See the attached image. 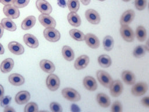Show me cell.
Segmentation results:
<instances>
[{"label": "cell", "mask_w": 149, "mask_h": 112, "mask_svg": "<svg viewBox=\"0 0 149 112\" xmlns=\"http://www.w3.org/2000/svg\"><path fill=\"white\" fill-rule=\"evenodd\" d=\"M136 36L137 40L140 42H143L146 40L147 37V32L144 26H139L136 28Z\"/></svg>", "instance_id": "obj_29"}, {"label": "cell", "mask_w": 149, "mask_h": 112, "mask_svg": "<svg viewBox=\"0 0 149 112\" xmlns=\"http://www.w3.org/2000/svg\"><path fill=\"white\" fill-rule=\"evenodd\" d=\"M110 93L113 97H118L121 94L123 91V84L119 80L112 81L109 86Z\"/></svg>", "instance_id": "obj_9"}, {"label": "cell", "mask_w": 149, "mask_h": 112, "mask_svg": "<svg viewBox=\"0 0 149 112\" xmlns=\"http://www.w3.org/2000/svg\"><path fill=\"white\" fill-rule=\"evenodd\" d=\"M122 37L127 42H132L135 37L133 30L128 25H122L120 29Z\"/></svg>", "instance_id": "obj_5"}, {"label": "cell", "mask_w": 149, "mask_h": 112, "mask_svg": "<svg viewBox=\"0 0 149 112\" xmlns=\"http://www.w3.org/2000/svg\"><path fill=\"white\" fill-rule=\"evenodd\" d=\"M25 112H36L38 111V105L34 102H30L24 107Z\"/></svg>", "instance_id": "obj_34"}, {"label": "cell", "mask_w": 149, "mask_h": 112, "mask_svg": "<svg viewBox=\"0 0 149 112\" xmlns=\"http://www.w3.org/2000/svg\"><path fill=\"white\" fill-rule=\"evenodd\" d=\"M36 22V19L34 16H29L26 18L22 22L21 27L23 30H29L32 28Z\"/></svg>", "instance_id": "obj_25"}, {"label": "cell", "mask_w": 149, "mask_h": 112, "mask_svg": "<svg viewBox=\"0 0 149 112\" xmlns=\"http://www.w3.org/2000/svg\"><path fill=\"white\" fill-rule=\"evenodd\" d=\"M122 79L123 82L128 85H132L134 84L136 81V78L133 73L130 71H124L122 74Z\"/></svg>", "instance_id": "obj_23"}, {"label": "cell", "mask_w": 149, "mask_h": 112, "mask_svg": "<svg viewBox=\"0 0 149 112\" xmlns=\"http://www.w3.org/2000/svg\"><path fill=\"white\" fill-rule=\"evenodd\" d=\"M23 41L28 47L32 48H37L39 45L37 38L31 34H25L23 36Z\"/></svg>", "instance_id": "obj_16"}, {"label": "cell", "mask_w": 149, "mask_h": 112, "mask_svg": "<svg viewBox=\"0 0 149 112\" xmlns=\"http://www.w3.org/2000/svg\"><path fill=\"white\" fill-rule=\"evenodd\" d=\"M68 20L70 24L74 27H79L81 24L80 17L74 12H70L68 13Z\"/></svg>", "instance_id": "obj_24"}, {"label": "cell", "mask_w": 149, "mask_h": 112, "mask_svg": "<svg viewBox=\"0 0 149 112\" xmlns=\"http://www.w3.org/2000/svg\"><path fill=\"white\" fill-rule=\"evenodd\" d=\"M3 32H4V28L3 27L1 23H0V38L2 37L3 34Z\"/></svg>", "instance_id": "obj_45"}, {"label": "cell", "mask_w": 149, "mask_h": 112, "mask_svg": "<svg viewBox=\"0 0 149 112\" xmlns=\"http://www.w3.org/2000/svg\"><path fill=\"white\" fill-rule=\"evenodd\" d=\"M1 24L2 25L3 27L9 31L13 32L15 31L16 29V24L9 18H3L1 20Z\"/></svg>", "instance_id": "obj_27"}, {"label": "cell", "mask_w": 149, "mask_h": 112, "mask_svg": "<svg viewBox=\"0 0 149 112\" xmlns=\"http://www.w3.org/2000/svg\"><path fill=\"white\" fill-rule=\"evenodd\" d=\"M135 17V13L132 9L126 10L123 13L120 17V23L122 25H129L134 19Z\"/></svg>", "instance_id": "obj_13"}, {"label": "cell", "mask_w": 149, "mask_h": 112, "mask_svg": "<svg viewBox=\"0 0 149 112\" xmlns=\"http://www.w3.org/2000/svg\"><path fill=\"white\" fill-rule=\"evenodd\" d=\"M14 61L12 58H8L4 60L1 64L0 69L3 73H8L13 68Z\"/></svg>", "instance_id": "obj_22"}, {"label": "cell", "mask_w": 149, "mask_h": 112, "mask_svg": "<svg viewBox=\"0 0 149 112\" xmlns=\"http://www.w3.org/2000/svg\"><path fill=\"white\" fill-rule=\"evenodd\" d=\"M9 82L14 86H20L24 83V77L19 74H12L8 77Z\"/></svg>", "instance_id": "obj_20"}, {"label": "cell", "mask_w": 149, "mask_h": 112, "mask_svg": "<svg viewBox=\"0 0 149 112\" xmlns=\"http://www.w3.org/2000/svg\"><path fill=\"white\" fill-rule=\"evenodd\" d=\"M98 1H104L105 0H98Z\"/></svg>", "instance_id": "obj_49"}, {"label": "cell", "mask_w": 149, "mask_h": 112, "mask_svg": "<svg viewBox=\"0 0 149 112\" xmlns=\"http://www.w3.org/2000/svg\"><path fill=\"white\" fill-rule=\"evenodd\" d=\"M3 111H15V110L14 108H13L12 107L6 106V107H5Z\"/></svg>", "instance_id": "obj_43"}, {"label": "cell", "mask_w": 149, "mask_h": 112, "mask_svg": "<svg viewBox=\"0 0 149 112\" xmlns=\"http://www.w3.org/2000/svg\"><path fill=\"white\" fill-rule=\"evenodd\" d=\"M4 48L3 46L0 43V54H3L4 53Z\"/></svg>", "instance_id": "obj_47"}, {"label": "cell", "mask_w": 149, "mask_h": 112, "mask_svg": "<svg viewBox=\"0 0 149 112\" xmlns=\"http://www.w3.org/2000/svg\"><path fill=\"white\" fill-rule=\"evenodd\" d=\"M14 0H0V2L4 5H13Z\"/></svg>", "instance_id": "obj_42"}, {"label": "cell", "mask_w": 149, "mask_h": 112, "mask_svg": "<svg viewBox=\"0 0 149 112\" xmlns=\"http://www.w3.org/2000/svg\"><path fill=\"white\" fill-rule=\"evenodd\" d=\"M4 94V89H3V87L2 86V85H1L0 84V100H1V99L3 97Z\"/></svg>", "instance_id": "obj_44"}, {"label": "cell", "mask_w": 149, "mask_h": 112, "mask_svg": "<svg viewBox=\"0 0 149 112\" xmlns=\"http://www.w3.org/2000/svg\"><path fill=\"white\" fill-rule=\"evenodd\" d=\"M84 40L87 45L91 48L96 49L100 46V40L98 37L92 33H87L85 35Z\"/></svg>", "instance_id": "obj_12"}, {"label": "cell", "mask_w": 149, "mask_h": 112, "mask_svg": "<svg viewBox=\"0 0 149 112\" xmlns=\"http://www.w3.org/2000/svg\"><path fill=\"white\" fill-rule=\"evenodd\" d=\"M98 62L102 68H108L111 66L112 61L110 57L107 54H102L98 57Z\"/></svg>", "instance_id": "obj_28"}, {"label": "cell", "mask_w": 149, "mask_h": 112, "mask_svg": "<svg viewBox=\"0 0 149 112\" xmlns=\"http://www.w3.org/2000/svg\"><path fill=\"white\" fill-rule=\"evenodd\" d=\"M111 111L112 112H122V106L119 101H115L113 103L111 108Z\"/></svg>", "instance_id": "obj_37"}, {"label": "cell", "mask_w": 149, "mask_h": 112, "mask_svg": "<svg viewBox=\"0 0 149 112\" xmlns=\"http://www.w3.org/2000/svg\"><path fill=\"white\" fill-rule=\"evenodd\" d=\"M141 103L143 106L148 108L149 107V97L146 96L143 97L141 100Z\"/></svg>", "instance_id": "obj_40"}, {"label": "cell", "mask_w": 149, "mask_h": 112, "mask_svg": "<svg viewBox=\"0 0 149 112\" xmlns=\"http://www.w3.org/2000/svg\"><path fill=\"white\" fill-rule=\"evenodd\" d=\"M62 94L64 98L70 102H78L81 99L79 93L74 89L70 88L63 89L62 90Z\"/></svg>", "instance_id": "obj_1"}, {"label": "cell", "mask_w": 149, "mask_h": 112, "mask_svg": "<svg viewBox=\"0 0 149 112\" xmlns=\"http://www.w3.org/2000/svg\"><path fill=\"white\" fill-rule=\"evenodd\" d=\"M11 99H12V97L10 96H3V97L0 100L1 106L2 107H5L6 106H8V104L11 102Z\"/></svg>", "instance_id": "obj_39"}, {"label": "cell", "mask_w": 149, "mask_h": 112, "mask_svg": "<svg viewBox=\"0 0 149 112\" xmlns=\"http://www.w3.org/2000/svg\"><path fill=\"white\" fill-rule=\"evenodd\" d=\"M122 1H125V2H129V1H130V0H122Z\"/></svg>", "instance_id": "obj_48"}, {"label": "cell", "mask_w": 149, "mask_h": 112, "mask_svg": "<svg viewBox=\"0 0 149 112\" xmlns=\"http://www.w3.org/2000/svg\"><path fill=\"white\" fill-rule=\"evenodd\" d=\"M89 61L90 59L87 55H81L75 60L74 66L77 70L83 69L88 65Z\"/></svg>", "instance_id": "obj_14"}, {"label": "cell", "mask_w": 149, "mask_h": 112, "mask_svg": "<svg viewBox=\"0 0 149 112\" xmlns=\"http://www.w3.org/2000/svg\"><path fill=\"white\" fill-rule=\"evenodd\" d=\"M36 5L37 9L42 14L49 15L52 12L51 5L45 0H37Z\"/></svg>", "instance_id": "obj_11"}, {"label": "cell", "mask_w": 149, "mask_h": 112, "mask_svg": "<svg viewBox=\"0 0 149 112\" xmlns=\"http://www.w3.org/2000/svg\"><path fill=\"white\" fill-rule=\"evenodd\" d=\"M146 51L144 45H139L134 48L133 54L134 57L141 58L145 55Z\"/></svg>", "instance_id": "obj_32"}, {"label": "cell", "mask_w": 149, "mask_h": 112, "mask_svg": "<svg viewBox=\"0 0 149 112\" xmlns=\"http://www.w3.org/2000/svg\"><path fill=\"white\" fill-rule=\"evenodd\" d=\"M8 47L9 50L15 55H21L24 52V48L23 46L16 41L9 42L8 45Z\"/></svg>", "instance_id": "obj_15"}, {"label": "cell", "mask_w": 149, "mask_h": 112, "mask_svg": "<svg viewBox=\"0 0 149 112\" xmlns=\"http://www.w3.org/2000/svg\"><path fill=\"white\" fill-rule=\"evenodd\" d=\"M50 110L53 112H62V108L60 104L57 102H52L49 105Z\"/></svg>", "instance_id": "obj_38"}, {"label": "cell", "mask_w": 149, "mask_h": 112, "mask_svg": "<svg viewBox=\"0 0 149 112\" xmlns=\"http://www.w3.org/2000/svg\"><path fill=\"white\" fill-rule=\"evenodd\" d=\"M134 5L137 10H144L147 5V0H135Z\"/></svg>", "instance_id": "obj_35"}, {"label": "cell", "mask_w": 149, "mask_h": 112, "mask_svg": "<svg viewBox=\"0 0 149 112\" xmlns=\"http://www.w3.org/2000/svg\"><path fill=\"white\" fill-rule=\"evenodd\" d=\"M67 6L70 12H76L79 9L80 3L79 0H68Z\"/></svg>", "instance_id": "obj_33"}, {"label": "cell", "mask_w": 149, "mask_h": 112, "mask_svg": "<svg viewBox=\"0 0 149 112\" xmlns=\"http://www.w3.org/2000/svg\"><path fill=\"white\" fill-rule=\"evenodd\" d=\"M114 45V40L112 36H107L104 37L103 40V46L104 49L107 51H111Z\"/></svg>", "instance_id": "obj_31"}, {"label": "cell", "mask_w": 149, "mask_h": 112, "mask_svg": "<svg viewBox=\"0 0 149 112\" xmlns=\"http://www.w3.org/2000/svg\"><path fill=\"white\" fill-rule=\"evenodd\" d=\"M30 0H14L13 5L17 8H22L26 6Z\"/></svg>", "instance_id": "obj_36"}, {"label": "cell", "mask_w": 149, "mask_h": 112, "mask_svg": "<svg viewBox=\"0 0 149 112\" xmlns=\"http://www.w3.org/2000/svg\"><path fill=\"white\" fill-rule=\"evenodd\" d=\"M4 14L9 19H17L20 16V11L19 8L13 5H4L3 8Z\"/></svg>", "instance_id": "obj_6"}, {"label": "cell", "mask_w": 149, "mask_h": 112, "mask_svg": "<svg viewBox=\"0 0 149 112\" xmlns=\"http://www.w3.org/2000/svg\"><path fill=\"white\" fill-rule=\"evenodd\" d=\"M30 99V94L28 91L19 92L15 96V102L18 104H23L28 102Z\"/></svg>", "instance_id": "obj_17"}, {"label": "cell", "mask_w": 149, "mask_h": 112, "mask_svg": "<svg viewBox=\"0 0 149 112\" xmlns=\"http://www.w3.org/2000/svg\"><path fill=\"white\" fill-rule=\"evenodd\" d=\"M85 16L88 22L93 24H97L100 22L99 13L93 9H88L85 12Z\"/></svg>", "instance_id": "obj_10"}, {"label": "cell", "mask_w": 149, "mask_h": 112, "mask_svg": "<svg viewBox=\"0 0 149 112\" xmlns=\"http://www.w3.org/2000/svg\"><path fill=\"white\" fill-rule=\"evenodd\" d=\"M97 78L99 82L105 88H109L112 82V79L110 75L106 71L99 70L96 73Z\"/></svg>", "instance_id": "obj_3"}, {"label": "cell", "mask_w": 149, "mask_h": 112, "mask_svg": "<svg viewBox=\"0 0 149 112\" xmlns=\"http://www.w3.org/2000/svg\"><path fill=\"white\" fill-rule=\"evenodd\" d=\"M148 90V85L146 82H140L134 84L131 89L133 95L135 96H141L144 94Z\"/></svg>", "instance_id": "obj_7"}, {"label": "cell", "mask_w": 149, "mask_h": 112, "mask_svg": "<svg viewBox=\"0 0 149 112\" xmlns=\"http://www.w3.org/2000/svg\"><path fill=\"white\" fill-rule=\"evenodd\" d=\"M45 38L52 43L58 41L61 38V34L58 30L53 27L45 28L43 32Z\"/></svg>", "instance_id": "obj_2"}, {"label": "cell", "mask_w": 149, "mask_h": 112, "mask_svg": "<svg viewBox=\"0 0 149 112\" xmlns=\"http://www.w3.org/2000/svg\"><path fill=\"white\" fill-rule=\"evenodd\" d=\"M69 34L72 38L76 41H81L84 40L85 35L84 33L79 30L73 29L69 31Z\"/></svg>", "instance_id": "obj_30"}, {"label": "cell", "mask_w": 149, "mask_h": 112, "mask_svg": "<svg viewBox=\"0 0 149 112\" xmlns=\"http://www.w3.org/2000/svg\"><path fill=\"white\" fill-rule=\"evenodd\" d=\"M96 100L98 104L102 107H108L111 104V100L108 96L103 93H100L97 95Z\"/></svg>", "instance_id": "obj_21"}, {"label": "cell", "mask_w": 149, "mask_h": 112, "mask_svg": "<svg viewBox=\"0 0 149 112\" xmlns=\"http://www.w3.org/2000/svg\"><path fill=\"white\" fill-rule=\"evenodd\" d=\"M38 20L40 23L45 28H48V27L55 28V27L56 26L55 20L49 15L42 14V13L41 14L38 16Z\"/></svg>", "instance_id": "obj_8"}, {"label": "cell", "mask_w": 149, "mask_h": 112, "mask_svg": "<svg viewBox=\"0 0 149 112\" xmlns=\"http://www.w3.org/2000/svg\"><path fill=\"white\" fill-rule=\"evenodd\" d=\"M57 4L59 6L62 8H65L67 6L66 0H57Z\"/></svg>", "instance_id": "obj_41"}, {"label": "cell", "mask_w": 149, "mask_h": 112, "mask_svg": "<svg viewBox=\"0 0 149 112\" xmlns=\"http://www.w3.org/2000/svg\"><path fill=\"white\" fill-rule=\"evenodd\" d=\"M40 66L43 71L48 74H52L55 69L54 64L48 60H42L40 62Z\"/></svg>", "instance_id": "obj_19"}, {"label": "cell", "mask_w": 149, "mask_h": 112, "mask_svg": "<svg viewBox=\"0 0 149 112\" xmlns=\"http://www.w3.org/2000/svg\"><path fill=\"white\" fill-rule=\"evenodd\" d=\"M62 54L63 58L68 61H71L74 58V53L73 50L68 46H64L62 47Z\"/></svg>", "instance_id": "obj_26"}, {"label": "cell", "mask_w": 149, "mask_h": 112, "mask_svg": "<svg viewBox=\"0 0 149 112\" xmlns=\"http://www.w3.org/2000/svg\"><path fill=\"white\" fill-rule=\"evenodd\" d=\"M46 85L51 91L56 90L60 86V80L57 75L51 74L46 79Z\"/></svg>", "instance_id": "obj_4"}, {"label": "cell", "mask_w": 149, "mask_h": 112, "mask_svg": "<svg viewBox=\"0 0 149 112\" xmlns=\"http://www.w3.org/2000/svg\"><path fill=\"white\" fill-rule=\"evenodd\" d=\"M91 0H80L81 2L84 5H87L90 4Z\"/></svg>", "instance_id": "obj_46"}, {"label": "cell", "mask_w": 149, "mask_h": 112, "mask_svg": "<svg viewBox=\"0 0 149 112\" xmlns=\"http://www.w3.org/2000/svg\"><path fill=\"white\" fill-rule=\"evenodd\" d=\"M85 88L90 91H94L97 88V83L95 79L91 76H86L83 80Z\"/></svg>", "instance_id": "obj_18"}]
</instances>
